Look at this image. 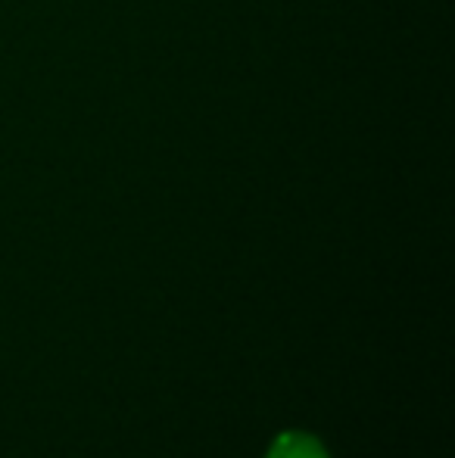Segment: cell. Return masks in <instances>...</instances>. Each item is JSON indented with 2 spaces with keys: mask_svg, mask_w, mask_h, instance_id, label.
<instances>
[{
  "mask_svg": "<svg viewBox=\"0 0 455 458\" xmlns=\"http://www.w3.org/2000/svg\"><path fill=\"white\" fill-rule=\"evenodd\" d=\"M265 458H331V455H328V449L322 446V440H316L312 434L291 430V434H281L278 440L272 443Z\"/></svg>",
  "mask_w": 455,
  "mask_h": 458,
  "instance_id": "cell-1",
  "label": "cell"
}]
</instances>
